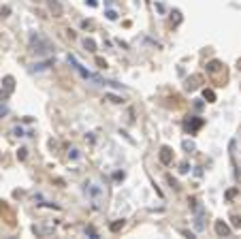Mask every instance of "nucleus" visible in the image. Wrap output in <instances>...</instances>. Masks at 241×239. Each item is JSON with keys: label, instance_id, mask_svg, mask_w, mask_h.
Returning a JSON list of instances; mask_svg holds the SVG:
<instances>
[{"label": "nucleus", "instance_id": "nucleus-8", "mask_svg": "<svg viewBox=\"0 0 241 239\" xmlns=\"http://www.w3.org/2000/svg\"><path fill=\"white\" fill-rule=\"evenodd\" d=\"M205 98H209V102H213V100H216V94H213L211 90H205Z\"/></svg>", "mask_w": 241, "mask_h": 239}, {"label": "nucleus", "instance_id": "nucleus-3", "mask_svg": "<svg viewBox=\"0 0 241 239\" xmlns=\"http://www.w3.org/2000/svg\"><path fill=\"white\" fill-rule=\"evenodd\" d=\"M216 233L222 237V235H228V233H231V229H228L224 222H216Z\"/></svg>", "mask_w": 241, "mask_h": 239}, {"label": "nucleus", "instance_id": "nucleus-14", "mask_svg": "<svg viewBox=\"0 0 241 239\" xmlns=\"http://www.w3.org/2000/svg\"><path fill=\"white\" fill-rule=\"evenodd\" d=\"M21 133H24L21 128H13V135H15V137H21Z\"/></svg>", "mask_w": 241, "mask_h": 239}, {"label": "nucleus", "instance_id": "nucleus-4", "mask_svg": "<svg viewBox=\"0 0 241 239\" xmlns=\"http://www.w3.org/2000/svg\"><path fill=\"white\" fill-rule=\"evenodd\" d=\"M49 9L53 11V15H55V17H60V15H62V6H60V2H58V0H49Z\"/></svg>", "mask_w": 241, "mask_h": 239}, {"label": "nucleus", "instance_id": "nucleus-9", "mask_svg": "<svg viewBox=\"0 0 241 239\" xmlns=\"http://www.w3.org/2000/svg\"><path fill=\"white\" fill-rule=\"evenodd\" d=\"M124 226V220H120V222H115V224H111V231H120Z\"/></svg>", "mask_w": 241, "mask_h": 239}, {"label": "nucleus", "instance_id": "nucleus-11", "mask_svg": "<svg viewBox=\"0 0 241 239\" xmlns=\"http://www.w3.org/2000/svg\"><path fill=\"white\" fill-rule=\"evenodd\" d=\"M218 68H220V62H216V60L209 62V71H218Z\"/></svg>", "mask_w": 241, "mask_h": 239}, {"label": "nucleus", "instance_id": "nucleus-13", "mask_svg": "<svg viewBox=\"0 0 241 239\" xmlns=\"http://www.w3.org/2000/svg\"><path fill=\"white\" fill-rule=\"evenodd\" d=\"M107 17H109V19H115L117 13H115V11H107Z\"/></svg>", "mask_w": 241, "mask_h": 239}, {"label": "nucleus", "instance_id": "nucleus-12", "mask_svg": "<svg viewBox=\"0 0 241 239\" xmlns=\"http://www.w3.org/2000/svg\"><path fill=\"white\" fill-rule=\"evenodd\" d=\"M107 98H109L111 102H122V98H117V96H113V94H109V96H107Z\"/></svg>", "mask_w": 241, "mask_h": 239}, {"label": "nucleus", "instance_id": "nucleus-6", "mask_svg": "<svg viewBox=\"0 0 241 239\" xmlns=\"http://www.w3.org/2000/svg\"><path fill=\"white\" fill-rule=\"evenodd\" d=\"M83 45H86V49H90V51H96V45H94V41H92V39H86V41H83Z\"/></svg>", "mask_w": 241, "mask_h": 239}, {"label": "nucleus", "instance_id": "nucleus-10", "mask_svg": "<svg viewBox=\"0 0 241 239\" xmlns=\"http://www.w3.org/2000/svg\"><path fill=\"white\" fill-rule=\"evenodd\" d=\"M6 113H9V107H6L4 102H0V118H2V115H6Z\"/></svg>", "mask_w": 241, "mask_h": 239}, {"label": "nucleus", "instance_id": "nucleus-2", "mask_svg": "<svg viewBox=\"0 0 241 239\" xmlns=\"http://www.w3.org/2000/svg\"><path fill=\"white\" fill-rule=\"evenodd\" d=\"M86 186H88V184H86ZM86 192L92 196V205H94V209H98V207H100V199H102V190H100V186L90 184V186L86 188Z\"/></svg>", "mask_w": 241, "mask_h": 239}, {"label": "nucleus", "instance_id": "nucleus-5", "mask_svg": "<svg viewBox=\"0 0 241 239\" xmlns=\"http://www.w3.org/2000/svg\"><path fill=\"white\" fill-rule=\"evenodd\" d=\"M160 160H162L164 164L171 162V149H169V147H162V149H160Z\"/></svg>", "mask_w": 241, "mask_h": 239}, {"label": "nucleus", "instance_id": "nucleus-1", "mask_svg": "<svg viewBox=\"0 0 241 239\" xmlns=\"http://www.w3.org/2000/svg\"><path fill=\"white\" fill-rule=\"evenodd\" d=\"M30 47H32V51L36 56H47V53H51V43H49L47 39H43L39 32L30 37Z\"/></svg>", "mask_w": 241, "mask_h": 239}, {"label": "nucleus", "instance_id": "nucleus-7", "mask_svg": "<svg viewBox=\"0 0 241 239\" xmlns=\"http://www.w3.org/2000/svg\"><path fill=\"white\" fill-rule=\"evenodd\" d=\"M49 64L51 62H41L39 66H34V71H45V68H49Z\"/></svg>", "mask_w": 241, "mask_h": 239}]
</instances>
